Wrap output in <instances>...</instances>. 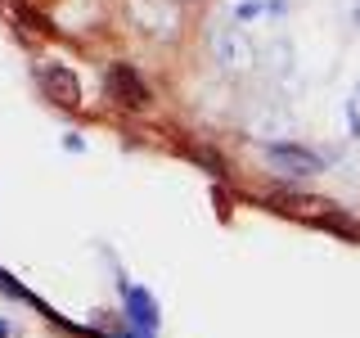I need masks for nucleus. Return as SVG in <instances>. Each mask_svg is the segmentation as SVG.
<instances>
[{
    "label": "nucleus",
    "instance_id": "2",
    "mask_svg": "<svg viewBox=\"0 0 360 338\" xmlns=\"http://www.w3.org/2000/svg\"><path fill=\"white\" fill-rule=\"evenodd\" d=\"M212 54H217L221 73H230V77L257 68V45H252V37H248L239 23H221V27L212 32Z\"/></svg>",
    "mask_w": 360,
    "mask_h": 338
},
{
    "label": "nucleus",
    "instance_id": "3",
    "mask_svg": "<svg viewBox=\"0 0 360 338\" xmlns=\"http://www.w3.org/2000/svg\"><path fill=\"white\" fill-rule=\"evenodd\" d=\"M266 163L275 167V172H284V176H315L320 172V154H311V149H302V144H288V140H275V144H266Z\"/></svg>",
    "mask_w": 360,
    "mask_h": 338
},
{
    "label": "nucleus",
    "instance_id": "10",
    "mask_svg": "<svg viewBox=\"0 0 360 338\" xmlns=\"http://www.w3.org/2000/svg\"><path fill=\"white\" fill-rule=\"evenodd\" d=\"M0 338H9V320H0Z\"/></svg>",
    "mask_w": 360,
    "mask_h": 338
},
{
    "label": "nucleus",
    "instance_id": "5",
    "mask_svg": "<svg viewBox=\"0 0 360 338\" xmlns=\"http://www.w3.org/2000/svg\"><path fill=\"white\" fill-rule=\"evenodd\" d=\"M41 90H45V99H54V104H77V99H82L72 68H63V63H45L41 68Z\"/></svg>",
    "mask_w": 360,
    "mask_h": 338
},
{
    "label": "nucleus",
    "instance_id": "9",
    "mask_svg": "<svg viewBox=\"0 0 360 338\" xmlns=\"http://www.w3.org/2000/svg\"><path fill=\"white\" fill-rule=\"evenodd\" d=\"M324 225V230H333V234H342V239H360V225L352 217H342V212H324V217H315Z\"/></svg>",
    "mask_w": 360,
    "mask_h": 338
},
{
    "label": "nucleus",
    "instance_id": "8",
    "mask_svg": "<svg viewBox=\"0 0 360 338\" xmlns=\"http://www.w3.org/2000/svg\"><path fill=\"white\" fill-rule=\"evenodd\" d=\"M257 63H262L266 77H284L288 68H292V45H288V41H270L266 50L257 54Z\"/></svg>",
    "mask_w": 360,
    "mask_h": 338
},
{
    "label": "nucleus",
    "instance_id": "1",
    "mask_svg": "<svg viewBox=\"0 0 360 338\" xmlns=\"http://www.w3.org/2000/svg\"><path fill=\"white\" fill-rule=\"evenodd\" d=\"M127 23L140 37H153V41H176L180 37L176 0H127Z\"/></svg>",
    "mask_w": 360,
    "mask_h": 338
},
{
    "label": "nucleus",
    "instance_id": "6",
    "mask_svg": "<svg viewBox=\"0 0 360 338\" xmlns=\"http://www.w3.org/2000/svg\"><path fill=\"white\" fill-rule=\"evenodd\" d=\"M108 90H112V95H117L127 108H140V104H149V90H144V82L131 73L127 63H112V68H108Z\"/></svg>",
    "mask_w": 360,
    "mask_h": 338
},
{
    "label": "nucleus",
    "instance_id": "7",
    "mask_svg": "<svg viewBox=\"0 0 360 338\" xmlns=\"http://www.w3.org/2000/svg\"><path fill=\"white\" fill-rule=\"evenodd\" d=\"M127 311H131L135 330H144V334L158 330V307H153V298L144 289H127Z\"/></svg>",
    "mask_w": 360,
    "mask_h": 338
},
{
    "label": "nucleus",
    "instance_id": "4",
    "mask_svg": "<svg viewBox=\"0 0 360 338\" xmlns=\"http://www.w3.org/2000/svg\"><path fill=\"white\" fill-rule=\"evenodd\" d=\"M248 127L262 131V135H288L292 113H288L284 99H262V104H252V113H248Z\"/></svg>",
    "mask_w": 360,
    "mask_h": 338
}]
</instances>
